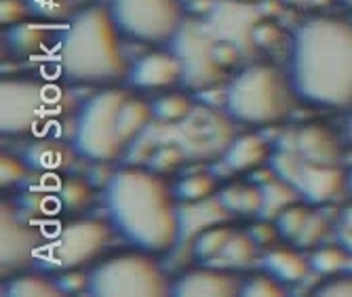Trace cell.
<instances>
[{
  "label": "cell",
  "instance_id": "obj_1",
  "mask_svg": "<svg viewBox=\"0 0 352 297\" xmlns=\"http://www.w3.org/2000/svg\"><path fill=\"white\" fill-rule=\"evenodd\" d=\"M287 76L300 102L352 108V21L331 15L306 19L289 41Z\"/></svg>",
  "mask_w": 352,
  "mask_h": 297
},
{
  "label": "cell",
  "instance_id": "obj_2",
  "mask_svg": "<svg viewBox=\"0 0 352 297\" xmlns=\"http://www.w3.org/2000/svg\"><path fill=\"white\" fill-rule=\"evenodd\" d=\"M177 198L161 173L144 167L116 169L104 186V207L114 232L140 251H171L182 234Z\"/></svg>",
  "mask_w": 352,
  "mask_h": 297
},
{
  "label": "cell",
  "instance_id": "obj_3",
  "mask_svg": "<svg viewBox=\"0 0 352 297\" xmlns=\"http://www.w3.org/2000/svg\"><path fill=\"white\" fill-rule=\"evenodd\" d=\"M120 30L104 5L78 11L59 34V72L72 85L112 87L124 80L131 63L120 43Z\"/></svg>",
  "mask_w": 352,
  "mask_h": 297
},
{
  "label": "cell",
  "instance_id": "obj_4",
  "mask_svg": "<svg viewBox=\"0 0 352 297\" xmlns=\"http://www.w3.org/2000/svg\"><path fill=\"white\" fill-rule=\"evenodd\" d=\"M294 97L287 72L268 63H253L223 89V112L241 124L272 126L289 116Z\"/></svg>",
  "mask_w": 352,
  "mask_h": 297
},
{
  "label": "cell",
  "instance_id": "obj_5",
  "mask_svg": "<svg viewBox=\"0 0 352 297\" xmlns=\"http://www.w3.org/2000/svg\"><path fill=\"white\" fill-rule=\"evenodd\" d=\"M126 97L129 93L124 89L104 87L78 106L70 144L80 158L112 162L122 156L124 144L118 135V112Z\"/></svg>",
  "mask_w": 352,
  "mask_h": 297
},
{
  "label": "cell",
  "instance_id": "obj_6",
  "mask_svg": "<svg viewBox=\"0 0 352 297\" xmlns=\"http://www.w3.org/2000/svg\"><path fill=\"white\" fill-rule=\"evenodd\" d=\"M87 295L93 297H167L171 283L148 253L114 255L87 272Z\"/></svg>",
  "mask_w": 352,
  "mask_h": 297
},
{
  "label": "cell",
  "instance_id": "obj_7",
  "mask_svg": "<svg viewBox=\"0 0 352 297\" xmlns=\"http://www.w3.org/2000/svg\"><path fill=\"white\" fill-rule=\"evenodd\" d=\"M120 34L144 45L171 43L186 23L184 0H110Z\"/></svg>",
  "mask_w": 352,
  "mask_h": 297
},
{
  "label": "cell",
  "instance_id": "obj_8",
  "mask_svg": "<svg viewBox=\"0 0 352 297\" xmlns=\"http://www.w3.org/2000/svg\"><path fill=\"white\" fill-rule=\"evenodd\" d=\"M114 228L110 221L80 217L63 223L57 234L41 249L36 266L47 272H63L80 268L98 257L110 243Z\"/></svg>",
  "mask_w": 352,
  "mask_h": 297
},
{
  "label": "cell",
  "instance_id": "obj_9",
  "mask_svg": "<svg viewBox=\"0 0 352 297\" xmlns=\"http://www.w3.org/2000/svg\"><path fill=\"white\" fill-rule=\"evenodd\" d=\"M45 99L47 91L36 80H0V131H3V135L32 133L49 112Z\"/></svg>",
  "mask_w": 352,
  "mask_h": 297
},
{
  "label": "cell",
  "instance_id": "obj_10",
  "mask_svg": "<svg viewBox=\"0 0 352 297\" xmlns=\"http://www.w3.org/2000/svg\"><path fill=\"white\" fill-rule=\"evenodd\" d=\"M0 209V266L3 274H7L36 263L45 239L19 215L15 203L3 201Z\"/></svg>",
  "mask_w": 352,
  "mask_h": 297
},
{
  "label": "cell",
  "instance_id": "obj_11",
  "mask_svg": "<svg viewBox=\"0 0 352 297\" xmlns=\"http://www.w3.org/2000/svg\"><path fill=\"white\" fill-rule=\"evenodd\" d=\"M175 49L173 53L184 63V80L192 91H205L219 82L223 78V72L213 59V43L203 34L199 28L182 25V30L175 34Z\"/></svg>",
  "mask_w": 352,
  "mask_h": 297
},
{
  "label": "cell",
  "instance_id": "obj_12",
  "mask_svg": "<svg viewBox=\"0 0 352 297\" xmlns=\"http://www.w3.org/2000/svg\"><path fill=\"white\" fill-rule=\"evenodd\" d=\"M124 80L138 91L169 89L184 80V63L173 51H152L131 63Z\"/></svg>",
  "mask_w": 352,
  "mask_h": 297
},
{
  "label": "cell",
  "instance_id": "obj_13",
  "mask_svg": "<svg viewBox=\"0 0 352 297\" xmlns=\"http://www.w3.org/2000/svg\"><path fill=\"white\" fill-rule=\"evenodd\" d=\"M239 276L223 272V270H211V268H199L190 270L182 276H177L171 283V295L175 297H236L241 293Z\"/></svg>",
  "mask_w": 352,
  "mask_h": 297
},
{
  "label": "cell",
  "instance_id": "obj_14",
  "mask_svg": "<svg viewBox=\"0 0 352 297\" xmlns=\"http://www.w3.org/2000/svg\"><path fill=\"white\" fill-rule=\"evenodd\" d=\"M346 177L340 164H304L298 190L306 203L327 205L346 188Z\"/></svg>",
  "mask_w": 352,
  "mask_h": 297
},
{
  "label": "cell",
  "instance_id": "obj_15",
  "mask_svg": "<svg viewBox=\"0 0 352 297\" xmlns=\"http://www.w3.org/2000/svg\"><path fill=\"white\" fill-rule=\"evenodd\" d=\"M298 154L306 164H338L342 148L325 124H306L298 129Z\"/></svg>",
  "mask_w": 352,
  "mask_h": 297
},
{
  "label": "cell",
  "instance_id": "obj_16",
  "mask_svg": "<svg viewBox=\"0 0 352 297\" xmlns=\"http://www.w3.org/2000/svg\"><path fill=\"white\" fill-rule=\"evenodd\" d=\"M270 144L258 133H245L230 142V146L223 150L221 162L232 173H247L258 169L260 164L268 162L270 158Z\"/></svg>",
  "mask_w": 352,
  "mask_h": 297
},
{
  "label": "cell",
  "instance_id": "obj_17",
  "mask_svg": "<svg viewBox=\"0 0 352 297\" xmlns=\"http://www.w3.org/2000/svg\"><path fill=\"white\" fill-rule=\"evenodd\" d=\"M76 156L78 154L72 148V144H63V142H55V140L32 142L21 152V158L28 162V167L36 169V171H57V169L61 171V169L70 167Z\"/></svg>",
  "mask_w": 352,
  "mask_h": 297
},
{
  "label": "cell",
  "instance_id": "obj_18",
  "mask_svg": "<svg viewBox=\"0 0 352 297\" xmlns=\"http://www.w3.org/2000/svg\"><path fill=\"white\" fill-rule=\"evenodd\" d=\"M262 268H264V272L274 276L278 283L294 285V283H300L306 278V274L310 270V261L304 259L294 249L272 247L262 257Z\"/></svg>",
  "mask_w": 352,
  "mask_h": 297
},
{
  "label": "cell",
  "instance_id": "obj_19",
  "mask_svg": "<svg viewBox=\"0 0 352 297\" xmlns=\"http://www.w3.org/2000/svg\"><path fill=\"white\" fill-rule=\"evenodd\" d=\"M49 36H51L49 25L32 23V21H21L5 30V43L9 47V53L19 59L38 55L43 47L49 43Z\"/></svg>",
  "mask_w": 352,
  "mask_h": 297
},
{
  "label": "cell",
  "instance_id": "obj_20",
  "mask_svg": "<svg viewBox=\"0 0 352 297\" xmlns=\"http://www.w3.org/2000/svg\"><path fill=\"white\" fill-rule=\"evenodd\" d=\"M152 120H154V114H152L150 102L140 99V97H126L124 104L120 106V112H118V135H120L124 148L131 146L148 129V124Z\"/></svg>",
  "mask_w": 352,
  "mask_h": 297
},
{
  "label": "cell",
  "instance_id": "obj_21",
  "mask_svg": "<svg viewBox=\"0 0 352 297\" xmlns=\"http://www.w3.org/2000/svg\"><path fill=\"white\" fill-rule=\"evenodd\" d=\"M55 198L63 211L80 213L93 201V184L82 177H66L59 179L55 188Z\"/></svg>",
  "mask_w": 352,
  "mask_h": 297
},
{
  "label": "cell",
  "instance_id": "obj_22",
  "mask_svg": "<svg viewBox=\"0 0 352 297\" xmlns=\"http://www.w3.org/2000/svg\"><path fill=\"white\" fill-rule=\"evenodd\" d=\"M3 293L9 297H61V289L53 278L43 274H19L5 283Z\"/></svg>",
  "mask_w": 352,
  "mask_h": 297
},
{
  "label": "cell",
  "instance_id": "obj_23",
  "mask_svg": "<svg viewBox=\"0 0 352 297\" xmlns=\"http://www.w3.org/2000/svg\"><path fill=\"white\" fill-rule=\"evenodd\" d=\"M171 190L179 203L197 205L207 201V198H211L217 192V182L211 173H192L175 182Z\"/></svg>",
  "mask_w": 352,
  "mask_h": 297
},
{
  "label": "cell",
  "instance_id": "obj_24",
  "mask_svg": "<svg viewBox=\"0 0 352 297\" xmlns=\"http://www.w3.org/2000/svg\"><path fill=\"white\" fill-rule=\"evenodd\" d=\"M260 188L264 192V205H262V209L258 213L262 219L274 221L285 207L298 203L300 190L296 186H292V184L283 182V179H274V182H270L266 186H260Z\"/></svg>",
  "mask_w": 352,
  "mask_h": 297
},
{
  "label": "cell",
  "instance_id": "obj_25",
  "mask_svg": "<svg viewBox=\"0 0 352 297\" xmlns=\"http://www.w3.org/2000/svg\"><path fill=\"white\" fill-rule=\"evenodd\" d=\"M152 114L154 120L163 122V124H177L182 122L195 106H192V99L184 93H163L156 95L152 99Z\"/></svg>",
  "mask_w": 352,
  "mask_h": 297
},
{
  "label": "cell",
  "instance_id": "obj_26",
  "mask_svg": "<svg viewBox=\"0 0 352 297\" xmlns=\"http://www.w3.org/2000/svg\"><path fill=\"white\" fill-rule=\"evenodd\" d=\"M234 230L226 223L219 226H209L205 230H201L199 236L195 239V245H192V251H195V257L201 261H209L221 255V251L226 249L228 241L232 239Z\"/></svg>",
  "mask_w": 352,
  "mask_h": 297
},
{
  "label": "cell",
  "instance_id": "obj_27",
  "mask_svg": "<svg viewBox=\"0 0 352 297\" xmlns=\"http://www.w3.org/2000/svg\"><path fill=\"white\" fill-rule=\"evenodd\" d=\"M350 259V253L344 247H321L314 249L308 257L310 270L321 276H336L342 270H346V263Z\"/></svg>",
  "mask_w": 352,
  "mask_h": 297
},
{
  "label": "cell",
  "instance_id": "obj_28",
  "mask_svg": "<svg viewBox=\"0 0 352 297\" xmlns=\"http://www.w3.org/2000/svg\"><path fill=\"white\" fill-rule=\"evenodd\" d=\"M304 160L298 152L292 150H274L268 158V167L274 171V175L292 186H300L302 173H304Z\"/></svg>",
  "mask_w": 352,
  "mask_h": 297
},
{
  "label": "cell",
  "instance_id": "obj_29",
  "mask_svg": "<svg viewBox=\"0 0 352 297\" xmlns=\"http://www.w3.org/2000/svg\"><path fill=\"white\" fill-rule=\"evenodd\" d=\"M255 249H258V245L249 236L247 230L245 232H236L234 230L232 239L228 241L226 249L221 251L219 259L230 268H243V266H249L255 259Z\"/></svg>",
  "mask_w": 352,
  "mask_h": 297
},
{
  "label": "cell",
  "instance_id": "obj_30",
  "mask_svg": "<svg viewBox=\"0 0 352 297\" xmlns=\"http://www.w3.org/2000/svg\"><path fill=\"white\" fill-rule=\"evenodd\" d=\"M188 158V154L184 152V148L179 144H165V146H158L152 154H150V169L161 173V175H167V173H173L182 167V162Z\"/></svg>",
  "mask_w": 352,
  "mask_h": 297
},
{
  "label": "cell",
  "instance_id": "obj_31",
  "mask_svg": "<svg viewBox=\"0 0 352 297\" xmlns=\"http://www.w3.org/2000/svg\"><path fill=\"white\" fill-rule=\"evenodd\" d=\"M308 215H310V211H308L304 205L294 203V205H289V207H285V209L278 213V217L274 219V223H276V228H278V232H280V239L294 243V241L298 239V234L302 232V228H304Z\"/></svg>",
  "mask_w": 352,
  "mask_h": 297
},
{
  "label": "cell",
  "instance_id": "obj_32",
  "mask_svg": "<svg viewBox=\"0 0 352 297\" xmlns=\"http://www.w3.org/2000/svg\"><path fill=\"white\" fill-rule=\"evenodd\" d=\"M243 297H285V285L278 283L274 276L266 274H255L249 276L241 283V293Z\"/></svg>",
  "mask_w": 352,
  "mask_h": 297
},
{
  "label": "cell",
  "instance_id": "obj_33",
  "mask_svg": "<svg viewBox=\"0 0 352 297\" xmlns=\"http://www.w3.org/2000/svg\"><path fill=\"white\" fill-rule=\"evenodd\" d=\"M51 205H57L59 207L57 198H53L45 190H23L17 196V201H15V207L19 209V213H28L30 217L53 213V207Z\"/></svg>",
  "mask_w": 352,
  "mask_h": 297
},
{
  "label": "cell",
  "instance_id": "obj_34",
  "mask_svg": "<svg viewBox=\"0 0 352 297\" xmlns=\"http://www.w3.org/2000/svg\"><path fill=\"white\" fill-rule=\"evenodd\" d=\"M329 230V221L321 215V213H310L302 232L298 234V239L294 241L300 249H312L316 247L318 243L323 241V236L327 234Z\"/></svg>",
  "mask_w": 352,
  "mask_h": 297
},
{
  "label": "cell",
  "instance_id": "obj_35",
  "mask_svg": "<svg viewBox=\"0 0 352 297\" xmlns=\"http://www.w3.org/2000/svg\"><path fill=\"white\" fill-rule=\"evenodd\" d=\"M30 167L21 156L13 154H3L0 156V186L11 188L28 179Z\"/></svg>",
  "mask_w": 352,
  "mask_h": 297
},
{
  "label": "cell",
  "instance_id": "obj_36",
  "mask_svg": "<svg viewBox=\"0 0 352 297\" xmlns=\"http://www.w3.org/2000/svg\"><path fill=\"white\" fill-rule=\"evenodd\" d=\"M283 38H285V34H283V30H280V25L276 21L262 19V21H258L251 28V41H253V45L264 49V51L276 49L283 43Z\"/></svg>",
  "mask_w": 352,
  "mask_h": 297
},
{
  "label": "cell",
  "instance_id": "obj_37",
  "mask_svg": "<svg viewBox=\"0 0 352 297\" xmlns=\"http://www.w3.org/2000/svg\"><path fill=\"white\" fill-rule=\"evenodd\" d=\"M53 280L61 289L63 295H72V293H87V272H80L78 268L74 270H63L55 272Z\"/></svg>",
  "mask_w": 352,
  "mask_h": 297
},
{
  "label": "cell",
  "instance_id": "obj_38",
  "mask_svg": "<svg viewBox=\"0 0 352 297\" xmlns=\"http://www.w3.org/2000/svg\"><path fill=\"white\" fill-rule=\"evenodd\" d=\"M247 232H249V236L255 241V245H258V247H272L280 239L276 223L270 221V219H262V217H260V221L251 223Z\"/></svg>",
  "mask_w": 352,
  "mask_h": 297
},
{
  "label": "cell",
  "instance_id": "obj_39",
  "mask_svg": "<svg viewBox=\"0 0 352 297\" xmlns=\"http://www.w3.org/2000/svg\"><path fill=\"white\" fill-rule=\"evenodd\" d=\"M316 297H352V272L346 276H336L325 280L321 287L314 289Z\"/></svg>",
  "mask_w": 352,
  "mask_h": 297
},
{
  "label": "cell",
  "instance_id": "obj_40",
  "mask_svg": "<svg viewBox=\"0 0 352 297\" xmlns=\"http://www.w3.org/2000/svg\"><path fill=\"white\" fill-rule=\"evenodd\" d=\"M25 17H28L25 0H0V23L5 28L25 21Z\"/></svg>",
  "mask_w": 352,
  "mask_h": 297
},
{
  "label": "cell",
  "instance_id": "obj_41",
  "mask_svg": "<svg viewBox=\"0 0 352 297\" xmlns=\"http://www.w3.org/2000/svg\"><path fill=\"white\" fill-rule=\"evenodd\" d=\"M211 51H213L215 63L219 65L221 70L234 68V65L239 63V59H241V53H239L236 45H232L228 41H217V43H213V49Z\"/></svg>",
  "mask_w": 352,
  "mask_h": 297
},
{
  "label": "cell",
  "instance_id": "obj_42",
  "mask_svg": "<svg viewBox=\"0 0 352 297\" xmlns=\"http://www.w3.org/2000/svg\"><path fill=\"white\" fill-rule=\"evenodd\" d=\"M243 190H245V184H228L226 188H221V190L217 192V205H219L223 211L239 213Z\"/></svg>",
  "mask_w": 352,
  "mask_h": 297
},
{
  "label": "cell",
  "instance_id": "obj_43",
  "mask_svg": "<svg viewBox=\"0 0 352 297\" xmlns=\"http://www.w3.org/2000/svg\"><path fill=\"white\" fill-rule=\"evenodd\" d=\"M338 228H344V230H348V232H352V205H346L340 211V226Z\"/></svg>",
  "mask_w": 352,
  "mask_h": 297
},
{
  "label": "cell",
  "instance_id": "obj_44",
  "mask_svg": "<svg viewBox=\"0 0 352 297\" xmlns=\"http://www.w3.org/2000/svg\"><path fill=\"white\" fill-rule=\"evenodd\" d=\"M213 7V0H192L190 5H186V9L195 11V13H207Z\"/></svg>",
  "mask_w": 352,
  "mask_h": 297
},
{
  "label": "cell",
  "instance_id": "obj_45",
  "mask_svg": "<svg viewBox=\"0 0 352 297\" xmlns=\"http://www.w3.org/2000/svg\"><path fill=\"white\" fill-rule=\"evenodd\" d=\"M338 241L352 255V232H348V230H344V228H338Z\"/></svg>",
  "mask_w": 352,
  "mask_h": 297
},
{
  "label": "cell",
  "instance_id": "obj_46",
  "mask_svg": "<svg viewBox=\"0 0 352 297\" xmlns=\"http://www.w3.org/2000/svg\"><path fill=\"white\" fill-rule=\"evenodd\" d=\"M346 138H348V142L352 144V114L348 116V122H346Z\"/></svg>",
  "mask_w": 352,
  "mask_h": 297
},
{
  "label": "cell",
  "instance_id": "obj_47",
  "mask_svg": "<svg viewBox=\"0 0 352 297\" xmlns=\"http://www.w3.org/2000/svg\"><path fill=\"white\" fill-rule=\"evenodd\" d=\"M280 3H285V5H304L306 0H280Z\"/></svg>",
  "mask_w": 352,
  "mask_h": 297
},
{
  "label": "cell",
  "instance_id": "obj_48",
  "mask_svg": "<svg viewBox=\"0 0 352 297\" xmlns=\"http://www.w3.org/2000/svg\"><path fill=\"white\" fill-rule=\"evenodd\" d=\"M346 188H348V190L352 192V169L348 171V177H346Z\"/></svg>",
  "mask_w": 352,
  "mask_h": 297
},
{
  "label": "cell",
  "instance_id": "obj_49",
  "mask_svg": "<svg viewBox=\"0 0 352 297\" xmlns=\"http://www.w3.org/2000/svg\"><path fill=\"white\" fill-rule=\"evenodd\" d=\"M338 3H340L342 7H346V9H350V11H352V0H338Z\"/></svg>",
  "mask_w": 352,
  "mask_h": 297
},
{
  "label": "cell",
  "instance_id": "obj_50",
  "mask_svg": "<svg viewBox=\"0 0 352 297\" xmlns=\"http://www.w3.org/2000/svg\"><path fill=\"white\" fill-rule=\"evenodd\" d=\"M234 3H243V5H253V3H260V0H234Z\"/></svg>",
  "mask_w": 352,
  "mask_h": 297
}]
</instances>
